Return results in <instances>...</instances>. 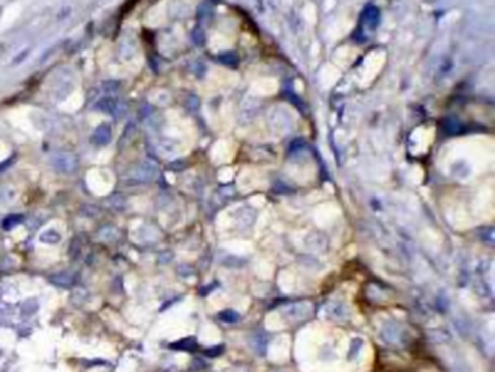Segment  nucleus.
Listing matches in <instances>:
<instances>
[{
    "mask_svg": "<svg viewBox=\"0 0 495 372\" xmlns=\"http://www.w3.org/2000/svg\"><path fill=\"white\" fill-rule=\"evenodd\" d=\"M51 281L60 286H70L73 282H74L73 275H71V274H68V272H61V274H57V275H53V277H51Z\"/></svg>",
    "mask_w": 495,
    "mask_h": 372,
    "instance_id": "1",
    "label": "nucleus"
},
{
    "mask_svg": "<svg viewBox=\"0 0 495 372\" xmlns=\"http://www.w3.org/2000/svg\"><path fill=\"white\" fill-rule=\"evenodd\" d=\"M39 240L42 243H47V244H57L58 241L61 240V234L57 233L56 230H47L39 236Z\"/></svg>",
    "mask_w": 495,
    "mask_h": 372,
    "instance_id": "2",
    "label": "nucleus"
}]
</instances>
